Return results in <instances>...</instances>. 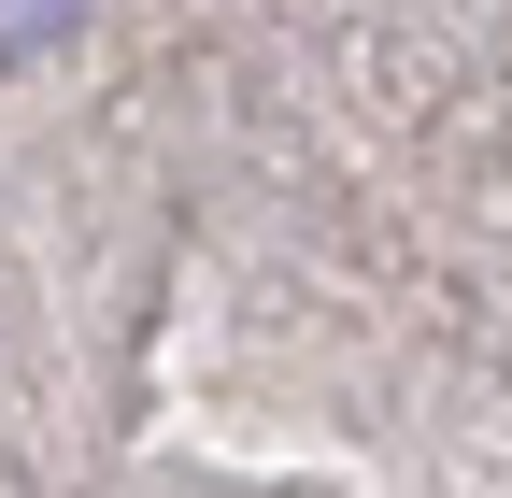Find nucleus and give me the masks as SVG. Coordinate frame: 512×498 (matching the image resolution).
<instances>
[{
    "instance_id": "1",
    "label": "nucleus",
    "mask_w": 512,
    "mask_h": 498,
    "mask_svg": "<svg viewBox=\"0 0 512 498\" xmlns=\"http://www.w3.org/2000/svg\"><path fill=\"white\" fill-rule=\"evenodd\" d=\"M100 0H0V72H43V57H72L86 43Z\"/></svg>"
}]
</instances>
